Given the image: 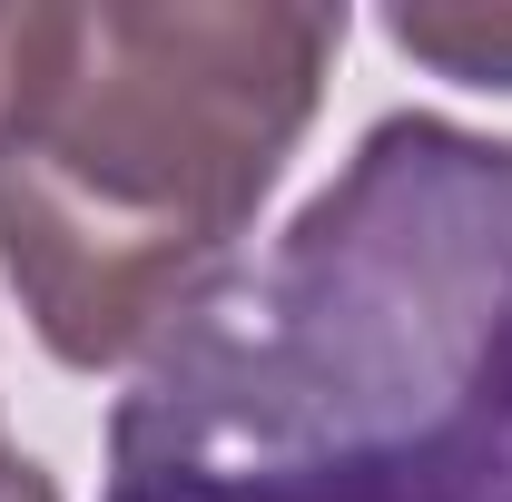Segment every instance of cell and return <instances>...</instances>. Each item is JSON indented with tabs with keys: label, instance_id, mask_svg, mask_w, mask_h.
Listing matches in <instances>:
<instances>
[{
	"label": "cell",
	"instance_id": "obj_5",
	"mask_svg": "<svg viewBox=\"0 0 512 502\" xmlns=\"http://www.w3.org/2000/svg\"><path fill=\"white\" fill-rule=\"evenodd\" d=\"M0 502H60V483H50L30 453H10V443H0Z\"/></svg>",
	"mask_w": 512,
	"mask_h": 502
},
{
	"label": "cell",
	"instance_id": "obj_1",
	"mask_svg": "<svg viewBox=\"0 0 512 502\" xmlns=\"http://www.w3.org/2000/svg\"><path fill=\"white\" fill-rule=\"evenodd\" d=\"M99 502H512V138L375 119L148 345Z\"/></svg>",
	"mask_w": 512,
	"mask_h": 502
},
{
	"label": "cell",
	"instance_id": "obj_4",
	"mask_svg": "<svg viewBox=\"0 0 512 502\" xmlns=\"http://www.w3.org/2000/svg\"><path fill=\"white\" fill-rule=\"evenodd\" d=\"M30 50H40V0L0 10V138H10L20 99H30Z\"/></svg>",
	"mask_w": 512,
	"mask_h": 502
},
{
	"label": "cell",
	"instance_id": "obj_2",
	"mask_svg": "<svg viewBox=\"0 0 512 502\" xmlns=\"http://www.w3.org/2000/svg\"><path fill=\"white\" fill-rule=\"evenodd\" d=\"M345 50L316 0H40L0 138V286L69 375L148 345L237 266Z\"/></svg>",
	"mask_w": 512,
	"mask_h": 502
},
{
	"label": "cell",
	"instance_id": "obj_3",
	"mask_svg": "<svg viewBox=\"0 0 512 502\" xmlns=\"http://www.w3.org/2000/svg\"><path fill=\"white\" fill-rule=\"evenodd\" d=\"M394 50L463 89H512V0H414L384 20Z\"/></svg>",
	"mask_w": 512,
	"mask_h": 502
}]
</instances>
